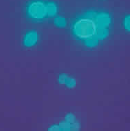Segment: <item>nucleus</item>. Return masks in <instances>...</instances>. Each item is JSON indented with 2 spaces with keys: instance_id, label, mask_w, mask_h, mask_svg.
Here are the masks:
<instances>
[{
  "instance_id": "obj_3",
  "label": "nucleus",
  "mask_w": 130,
  "mask_h": 131,
  "mask_svg": "<svg viewBox=\"0 0 130 131\" xmlns=\"http://www.w3.org/2000/svg\"><path fill=\"white\" fill-rule=\"evenodd\" d=\"M61 85H63L68 89H74L77 86V81L73 77H71L67 73H63L61 77Z\"/></svg>"
},
{
  "instance_id": "obj_6",
  "label": "nucleus",
  "mask_w": 130,
  "mask_h": 131,
  "mask_svg": "<svg viewBox=\"0 0 130 131\" xmlns=\"http://www.w3.org/2000/svg\"><path fill=\"white\" fill-rule=\"evenodd\" d=\"M64 120H65L67 122H70L71 124H74V122L78 121L77 118H76V116L74 115V113H67L65 115V117H64Z\"/></svg>"
},
{
  "instance_id": "obj_4",
  "label": "nucleus",
  "mask_w": 130,
  "mask_h": 131,
  "mask_svg": "<svg viewBox=\"0 0 130 131\" xmlns=\"http://www.w3.org/2000/svg\"><path fill=\"white\" fill-rule=\"evenodd\" d=\"M45 4L48 17H52L56 15L58 12V6L56 2L51 1V2H47Z\"/></svg>"
},
{
  "instance_id": "obj_7",
  "label": "nucleus",
  "mask_w": 130,
  "mask_h": 131,
  "mask_svg": "<svg viewBox=\"0 0 130 131\" xmlns=\"http://www.w3.org/2000/svg\"><path fill=\"white\" fill-rule=\"evenodd\" d=\"M123 26L127 32L130 31V16L129 15L125 16L123 20Z\"/></svg>"
},
{
  "instance_id": "obj_1",
  "label": "nucleus",
  "mask_w": 130,
  "mask_h": 131,
  "mask_svg": "<svg viewBox=\"0 0 130 131\" xmlns=\"http://www.w3.org/2000/svg\"><path fill=\"white\" fill-rule=\"evenodd\" d=\"M27 14L30 17L38 20L48 17L45 4L39 1L34 2L28 5L27 8Z\"/></svg>"
},
{
  "instance_id": "obj_2",
  "label": "nucleus",
  "mask_w": 130,
  "mask_h": 131,
  "mask_svg": "<svg viewBox=\"0 0 130 131\" xmlns=\"http://www.w3.org/2000/svg\"><path fill=\"white\" fill-rule=\"evenodd\" d=\"M39 33L36 30H30L26 32L22 39V44L26 48L34 47L38 43Z\"/></svg>"
},
{
  "instance_id": "obj_5",
  "label": "nucleus",
  "mask_w": 130,
  "mask_h": 131,
  "mask_svg": "<svg viewBox=\"0 0 130 131\" xmlns=\"http://www.w3.org/2000/svg\"><path fill=\"white\" fill-rule=\"evenodd\" d=\"M54 24L56 27L63 28L67 26V19L63 16H57L54 18Z\"/></svg>"
}]
</instances>
